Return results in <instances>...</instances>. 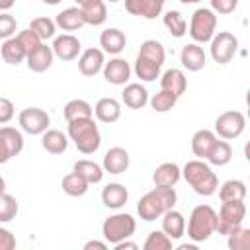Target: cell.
I'll return each instance as SVG.
<instances>
[{
  "label": "cell",
  "mask_w": 250,
  "mask_h": 250,
  "mask_svg": "<svg viewBox=\"0 0 250 250\" xmlns=\"http://www.w3.org/2000/svg\"><path fill=\"white\" fill-rule=\"evenodd\" d=\"M45 4H49V6H57V4H61L62 0H43Z\"/></svg>",
  "instance_id": "54"
},
{
  "label": "cell",
  "mask_w": 250,
  "mask_h": 250,
  "mask_svg": "<svg viewBox=\"0 0 250 250\" xmlns=\"http://www.w3.org/2000/svg\"><path fill=\"white\" fill-rule=\"evenodd\" d=\"M68 137L82 154H94L102 145V135L94 117L68 121Z\"/></svg>",
  "instance_id": "3"
},
{
  "label": "cell",
  "mask_w": 250,
  "mask_h": 250,
  "mask_svg": "<svg viewBox=\"0 0 250 250\" xmlns=\"http://www.w3.org/2000/svg\"><path fill=\"white\" fill-rule=\"evenodd\" d=\"M129 199V191L123 184H107L104 189H102V203L107 207V209H121Z\"/></svg>",
  "instance_id": "20"
},
{
  "label": "cell",
  "mask_w": 250,
  "mask_h": 250,
  "mask_svg": "<svg viewBox=\"0 0 250 250\" xmlns=\"http://www.w3.org/2000/svg\"><path fill=\"white\" fill-rule=\"evenodd\" d=\"M217 29V14L211 8H197L189 20V37L195 43H207L215 35Z\"/></svg>",
  "instance_id": "6"
},
{
  "label": "cell",
  "mask_w": 250,
  "mask_h": 250,
  "mask_svg": "<svg viewBox=\"0 0 250 250\" xmlns=\"http://www.w3.org/2000/svg\"><path fill=\"white\" fill-rule=\"evenodd\" d=\"M127 45V37L121 29L117 27H107L102 31L100 35V47L104 53H109V55H119Z\"/></svg>",
  "instance_id": "18"
},
{
  "label": "cell",
  "mask_w": 250,
  "mask_h": 250,
  "mask_svg": "<svg viewBox=\"0 0 250 250\" xmlns=\"http://www.w3.org/2000/svg\"><path fill=\"white\" fill-rule=\"evenodd\" d=\"M12 117H14V104L8 98L0 96V125L12 121Z\"/></svg>",
  "instance_id": "47"
},
{
  "label": "cell",
  "mask_w": 250,
  "mask_h": 250,
  "mask_svg": "<svg viewBox=\"0 0 250 250\" xmlns=\"http://www.w3.org/2000/svg\"><path fill=\"white\" fill-rule=\"evenodd\" d=\"M238 6V0H211V10L215 14H232Z\"/></svg>",
  "instance_id": "46"
},
{
  "label": "cell",
  "mask_w": 250,
  "mask_h": 250,
  "mask_svg": "<svg viewBox=\"0 0 250 250\" xmlns=\"http://www.w3.org/2000/svg\"><path fill=\"white\" fill-rule=\"evenodd\" d=\"M217 227V211L211 205H197L191 209L189 213V221H188V236L189 240L197 242H205Z\"/></svg>",
  "instance_id": "4"
},
{
  "label": "cell",
  "mask_w": 250,
  "mask_h": 250,
  "mask_svg": "<svg viewBox=\"0 0 250 250\" xmlns=\"http://www.w3.org/2000/svg\"><path fill=\"white\" fill-rule=\"evenodd\" d=\"M18 39L21 41V45H23V49H25L27 53H29V51H33L37 45H41V43H43V41L35 35V31H31L29 27H27V29H23V31H20V33H18Z\"/></svg>",
  "instance_id": "45"
},
{
  "label": "cell",
  "mask_w": 250,
  "mask_h": 250,
  "mask_svg": "<svg viewBox=\"0 0 250 250\" xmlns=\"http://www.w3.org/2000/svg\"><path fill=\"white\" fill-rule=\"evenodd\" d=\"M78 6H84V4H88V2H92V0H74Z\"/></svg>",
  "instance_id": "55"
},
{
  "label": "cell",
  "mask_w": 250,
  "mask_h": 250,
  "mask_svg": "<svg viewBox=\"0 0 250 250\" xmlns=\"http://www.w3.org/2000/svg\"><path fill=\"white\" fill-rule=\"evenodd\" d=\"M104 62H105L104 51L102 49H96V47H90V49H86L78 57V70L84 76H96L104 68Z\"/></svg>",
  "instance_id": "14"
},
{
  "label": "cell",
  "mask_w": 250,
  "mask_h": 250,
  "mask_svg": "<svg viewBox=\"0 0 250 250\" xmlns=\"http://www.w3.org/2000/svg\"><path fill=\"white\" fill-rule=\"evenodd\" d=\"M186 88H188V80H186V74L180 68H168L160 78V90L172 92L178 98L186 92Z\"/></svg>",
  "instance_id": "24"
},
{
  "label": "cell",
  "mask_w": 250,
  "mask_h": 250,
  "mask_svg": "<svg viewBox=\"0 0 250 250\" xmlns=\"http://www.w3.org/2000/svg\"><path fill=\"white\" fill-rule=\"evenodd\" d=\"M238 49V39L230 31H219L211 37V57L219 64H227L232 61Z\"/></svg>",
  "instance_id": "9"
},
{
  "label": "cell",
  "mask_w": 250,
  "mask_h": 250,
  "mask_svg": "<svg viewBox=\"0 0 250 250\" xmlns=\"http://www.w3.org/2000/svg\"><path fill=\"white\" fill-rule=\"evenodd\" d=\"M180 178H182V168L176 162H164L152 174L154 186H166V188H174L180 182Z\"/></svg>",
  "instance_id": "23"
},
{
  "label": "cell",
  "mask_w": 250,
  "mask_h": 250,
  "mask_svg": "<svg viewBox=\"0 0 250 250\" xmlns=\"http://www.w3.org/2000/svg\"><path fill=\"white\" fill-rule=\"evenodd\" d=\"M104 172L109 174H123L129 168V152L123 146H113L104 154V162H102Z\"/></svg>",
  "instance_id": "17"
},
{
  "label": "cell",
  "mask_w": 250,
  "mask_h": 250,
  "mask_svg": "<svg viewBox=\"0 0 250 250\" xmlns=\"http://www.w3.org/2000/svg\"><path fill=\"white\" fill-rule=\"evenodd\" d=\"M121 100H123V104H125L127 107H131V109H141V107H145V105L148 104V92H146V88L141 86L139 82H131V84H127V86L123 88Z\"/></svg>",
  "instance_id": "21"
},
{
  "label": "cell",
  "mask_w": 250,
  "mask_h": 250,
  "mask_svg": "<svg viewBox=\"0 0 250 250\" xmlns=\"http://www.w3.org/2000/svg\"><path fill=\"white\" fill-rule=\"evenodd\" d=\"M135 229H137V221L133 219V215H129V213H115V215H109L104 221L102 234H104L105 242L115 244L119 240H125V238L133 236Z\"/></svg>",
  "instance_id": "5"
},
{
  "label": "cell",
  "mask_w": 250,
  "mask_h": 250,
  "mask_svg": "<svg viewBox=\"0 0 250 250\" xmlns=\"http://www.w3.org/2000/svg\"><path fill=\"white\" fill-rule=\"evenodd\" d=\"M182 178L191 186V189L197 195H205V197L207 195H213L217 191V188H219L217 174L201 158L186 162V166L182 168Z\"/></svg>",
  "instance_id": "2"
},
{
  "label": "cell",
  "mask_w": 250,
  "mask_h": 250,
  "mask_svg": "<svg viewBox=\"0 0 250 250\" xmlns=\"http://www.w3.org/2000/svg\"><path fill=\"white\" fill-rule=\"evenodd\" d=\"M72 170L80 174L88 184H100L104 180V168L94 160H76Z\"/></svg>",
  "instance_id": "31"
},
{
  "label": "cell",
  "mask_w": 250,
  "mask_h": 250,
  "mask_svg": "<svg viewBox=\"0 0 250 250\" xmlns=\"http://www.w3.org/2000/svg\"><path fill=\"white\" fill-rule=\"evenodd\" d=\"M143 248L145 250H170L172 248V238L164 230H152V232H148Z\"/></svg>",
  "instance_id": "42"
},
{
  "label": "cell",
  "mask_w": 250,
  "mask_h": 250,
  "mask_svg": "<svg viewBox=\"0 0 250 250\" xmlns=\"http://www.w3.org/2000/svg\"><path fill=\"white\" fill-rule=\"evenodd\" d=\"M162 230L172 238V240H178L184 236L186 232V219L180 211L176 209H168L164 215H162Z\"/></svg>",
  "instance_id": "25"
},
{
  "label": "cell",
  "mask_w": 250,
  "mask_h": 250,
  "mask_svg": "<svg viewBox=\"0 0 250 250\" xmlns=\"http://www.w3.org/2000/svg\"><path fill=\"white\" fill-rule=\"evenodd\" d=\"M88 182L80 176V174H76L74 170L70 172V174H66L64 178H62V182H61V188H62V191L66 193V195H70V197H80V195H84L86 191H88Z\"/></svg>",
  "instance_id": "33"
},
{
  "label": "cell",
  "mask_w": 250,
  "mask_h": 250,
  "mask_svg": "<svg viewBox=\"0 0 250 250\" xmlns=\"http://www.w3.org/2000/svg\"><path fill=\"white\" fill-rule=\"evenodd\" d=\"M94 115V107L86 102V100H70L64 105V119L74 121V119H84V117H92Z\"/></svg>",
  "instance_id": "36"
},
{
  "label": "cell",
  "mask_w": 250,
  "mask_h": 250,
  "mask_svg": "<svg viewBox=\"0 0 250 250\" xmlns=\"http://www.w3.org/2000/svg\"><path fill=\"white\" fill-rule=\"evenodd\" d=\"M41 146L51 154H62L68 146V137L59 129H47L41 133Z\"/></svg>",
  "instance_id": "27"
},
{
  "label": "cell",
  "mask_w": 250,
  "mask_h": 250,
  "mask_svg": "<svg viewBox=\"0 0 250 250\" xmlns=\"http://www.w3.org/2000/svg\"><path fill=\"white\" fill-rule=\"evenodd\" d=\"M14 4H16V0H0V12H8Z\"/></svg>",
  "instance_id": "51"
},
{
  "label": "cell",
  "mask_w": 250,
  "mask_h": 250,
  "mask_svg": "<svg viewBox=\"0 0 250 250\" xmlns=\"http://www.w3.org/2000/svg\"><path fill=\"white\" fill-rule=\"evenodd\" d=\"M135 74L137 78L145 80V82H152L160 76V66L148 59H143L137 55V61H135Z\"/></svg>",
  "instance_id": "38"
},
{
  "label": "cell",
  "mask_w": 250,
  "mask_h": 250,
  "mask_svg": "<svg viewBox=\"0 0 250 250\" xmlns=\"http://www.w3.org/2000/svg\"><path fill=\"white\" fill-rule=\"evenodd\" d=\"M230 158H232V146L227 141H219L217 139L213 143V146H211V150H209L205 160L209 164H213V166H225V164L230 162Z\"/></svg>",
  "instance_id": "32"
},
{
  "label": "cell",
  "mask_w": 250,
  "mask_h": 250,
  "mask_svg": "<svg viewBox=\"0 0 250 250\" xmlns=\"http://www.w3.org/2000/svg\"><path fill=\"white\" fill-rule=\"evenodd\" d=\"M139 57L148 59V61L156 62L158 66H162V64H164V59H166V51H164V47H162L160 41H156V39H146V41H143V45H141V49H139Z\"/></svg>",
  "instance_id": "35"
},
{
  "label": "cell",
  "mask_w": 250,
  "mask_h": 250,
  "mask_svg": "<svg viewBox=\"0 0 250 250\" xmlns=\"http://www.w3.org/2000/svg\"><path fill=\"white\" fill-rule=\"evenodd\" d=\"M227 244L230 250H248L250 248V229H244L242 225L236 227L227 234Z\"/></svg>",
  "instance_id": "39"
},
{
  "label": "cell",
  "mask_w": 250,
  "mask_h": 250,
  "mask_svg": "<svg viewBox=\"0 0 250 250\" xmlns=\"http://www.w3.org/2000/svg\"><path fill=\"white\" fill-rule=\"evenodd\" d=\"M244 127H246V117L244 113L236 111V109H229V111H223L217 119H215V135H219L221 139H236L244 133Z\"/></svg>",
  "instance_id": "8"
},
{
  "label": "cell",
  "mask_w": 250,
  "mask_h": 250,
  "mask_svg": "<svg viewBox=\"0 0 250 250\" xmlns=\"http://www.w3.org/2000/svg\"><path fill=\"white\" fill-rule=\"evenodd\" d=\"M176 189L166 188V186H154V189L146 191L139 203H137V213L143 221H156L160 219L168 209H174L176 205Z\"/></svg>",
  "instance_id": "1"
},
{
  "label": "cell",
  "mask_w": 250,
  "mask_h": 250,
  "mask_svg": "<svg viewBox=\"0 0 250 250\" xmlns=\"http://www.w3.org/2000/svg\"><path fill=\"white\" fill-rule=\"evenodd\" d=\"M176 102H178V96H174L172 92H166V90H160L158 94H154V96L148 100L150 107H152L154 111H158V113L170 111V109L176 105Z\"/></svg>",
  "instance_id": "41"
},
{
  "label": "cell",
  "mask_w": 250,
  "mask_h": 250,
  "mask_svg": "<svg viewBox=\"0 0 250 250\" xmlns=\"http://www.w3.org/2000/svg\"><path fill=\"white\" fill-rule=\"evenodd\" d=\"M107 2H111V4H115V2H119V0H107Z\"/></svg>",
  "instance_id": "57"
},
{
  "label": "cell",
  "mask_w": 250,
  "mask_h": 250,
  "mask_svg": "<svg viewBox=\"0 0 250 250\" xmlns=\"http://www.w3.org/2000/svg\"><path fill=\"white\" fill-rule=\"evenodd\" d=\"M51 49H53V55L57 59H61V61H74L80 55L82 45H80L78 37H74L70 33H62V35L55 37Z\"/></svg>",
  "instance_id": "13"
},
{
  "label": "cell",
  "mask_w": 250,
  "mask_h": 250,
  "mask_svg": "<svg viewBox=\"0 0 250 250\" xmlns=\"http://www.w3.org/2000/svg\"><path fill=\"white\" fill-rule=\"evenodd\" d=\"M16 27H18L16 18L8 12H0V39L12 37L16 33Z\"/></svg>",
  "instance_id": "44"
},
{
  "label": "cell",
  "mask_w": 250,
  "mask_h": 250,
  "mask_svg": "<svg viewBox=\"0 0 250 250\" xmlns=\"http://www.w3.org/2000/svg\"><path fill=\"white\" fill-rule=\"evenodd\" d=\"M18 123L21 127V131H25L29 135H41V133H45L49 129L51 117L41 107H25V109L20 111Z\"/></svg>",
  "instance_id": "10"
},
{
  "label": "cell",
  "mask_w": 250,
  "mask_h": 250,
  "mask_svg": "<svg viewBox=\"0 0 250 250\" xmlns=\"http://www.w3.org/2000/svg\"><path fill=\"white\" fill-rule=\"evenodd\" d=\"M14 248H16V236L8 229L0 227V250H14Z\"/></svg>",
  "instance_id": "48"
},
{
  "label": "cell",
  "mask_w": 250,
  "mask_h": 250,
  "mask_svg": "<svg viewBox=\"0 0 250 250\" xmlns=\"http://www.w3.org/2000/svg\"><path fill=\"white\" fill-rule=\"evenodd\" d=\"M23 150V135L16 127H0V164L10 162Z\"/></svg>",
  "instance_id": "11"
},
{
  "label": "cell",
  "mask_w": 250,
  "mask_h": 250,
  "mask_svg": "<svg viewBox=\"0 0 250 250\" xmlns=\"http://www.w3.org/2000/svg\"><path fill=\"white\" fill-rule=\"evenodd\" d=\"M53 59H55L53 49H51L49 45H45V43L37 45V47H35L33 51H29L27 57H25L27 68L33 70V72H45L47 68H51Z\"/></svg>",
  "instance_id": "16"
},
{
  "label": "cell",
  "mask_w": 250,
  "mask_h": 250,
  "mask_svg": "<svg viewBox=\"0 0 250 250\" xmlns=\"http://www.w3.org/2000/svg\"><path fill=\"white\" fill-rule=\"evenodd\" d=\"M217 189L221 201H244L246 197V184L240 180H229Z\"/></svg>",
  "instance_id": "34"
},
{
  "label": "cell",
  "mask_w": 250,
  "mask_h": 250,
  "mask_svg": "<svg viewBox=\"0 0 250 250\" xmlns=\"http://www.w3.org/2000/svg\"><path fill=\"white\" fill-rule=\"evenodd\" d=\"M182 4H195V2H201V0H180Z\"/></svg>",
  "instance_id": "56"
},
{
  "label": "cell",
  "mask_w": 250,
  "mask_h": 250,
  "mask_svg": "<svg viewBox=\"0 0 250 250\" xmlns=\"http://www.w3.org/2000/svg\"><path fill=\"white\" fill-rule=\"evenodd\" d=\"M2 193H6V180L0 176V195H2Z\"/></svg>",
  "instance_id": "53"
},
{
  "label": "cell",
  "mask_w": 250,
  "mask_h": 250,
  "mask_svg": "<svg viewBox=\"0 0 250 250\" xmlns=\"http://www.w3.org/2000/svg\"><path fill=\"white\" fill-rule=\"evenodd\" d=\"M113 246H115V250H137V248H139L135 242H129L127 238H125V240H119V242H115Z\"/></svg>",
  "instance_id": "49"
},
{
  "label": "cell",
  "mask_w": 250,
  "mask_h": 250,
  "mask_svg": "<svg viewBox=\"0 0 250 250\" xmlns=\"http://www.w3.org/2000/svg\"><path fill=\"white\" fill-rule=\"evenodd\" d=\"M18 215V201L10 193L0 195V223H10Z\"/></svg>",
  "instance_id": "43"
},
{
  "label": "cell",
  "mask_w": 250,
  "mask_h": 250,
  "mask_svg": "<svg viewBox=\"0 0 250 250\" xmlns=\"http://www.w3.org/2000/svg\"><path fill=\"white\" fill-rule=\"evenodd\" d=\"M94 115L102 123H115L121 117V104L115 98H102L94 105Z\"/></svg>",
  "instance_id": "22"
},
{
  "label": "cell",
  "mask_w": 250,
  "mask_h": 250,
  "mask_svg": "<svg viewBox=\"0 0 250 250\" xmlns=\"http://www.w3.org/2000/svg\"><path fill=\"white\" fill-rule=\"evenodd\" d=\"M29 29L35 31V35H37L41 41H47V39L55 37L57 23H55L51 18H35V20H31Z\"/></svg>",
  "instance_id": "40"
},
{
  "label": "cell",
  "mask_w": 250,
  "mask_h": 250,
  "mask_svg": "<svg viewBox=\"0 0 250 250\" xmlns=\"http://www.w3.org/2000/svg\"><path fill=\"white\" fill-rule=\"evenodd\" d=\"M162 2H166V0H162Z\"/></svg>",
  "instance_id": "58"
},
{
  "label": "cell",
  "mask_w": 250,
  "mask_h": 250,
  "mask_svg": "<svg viewBox=\"0 0 250 250\" xmlns=\"http://www.w3.org/2000/svg\"><path fill=\"white\" fill-rule=\"evenodd\" d=\"M162 8V0H125V10L131 16H139L145 20H154L156 16H160Z\"/></svg>",
  "instance_id": "15"
},
{
  "label": "cell",
  "mask_w": 250,
  "mask_h": 250,
  "mask_svg": "<svg viewBox=\"0 0 250 250\" xmlns=\"http://www.w3.org/2000/svg\"><path fill=\"white\" fill-rule=\"evenodd\" d=\"M55 23H57V27H61L62 31H76V29H80L82 25H86L80 8H66V10L59 12L57 18H55Z\"/></svg>",
  "instance_id": "30"
},
{
  "label": "cell",
  "mask_w": 250,
  "mask_h": 250,
  "mask_svg": "<svg viewBox=\"0 0 250 250\" xmlns=\"http://www.w3.org/2000/svg\"><path fill=\"white\" fill-rule=\"evenodd\" d=\"M92 248L105 250V248H107V242H102V240H88V242L84 244V250H92Z\"/></svg>",
  "instance_id": "50"
},
{
  "label": "cell",
  "mask_w": 250,
  "mask_h": 250,
  "mask_svg": "<svg viewBox=\"0 0 250 250\" xmlns=\"http://www.w3.org/2000/svg\"><path fill=\"white\" fill-rule=\"evenodd\" d=\"M84 18V23L88 25H102L107 20V8L104 0H92L84 6H78Z\"/></svg>",
  "instance_id": "29"
},
{
  "label": "cell",
  "mask_w": 250,
  "mask_h": 250,
  "mask_svg": "<svg viewBox=\"0 0 250 250\" xmlns=\"http://www.w3.org/2000/svg\"><path fill=\"white\" fill-rule=\"evenodd\" d=\"M205 61H207V57H205L203 47H199V43H189V45H186V47L182 49V53H180V62H182V66L188 68V70H191V72L201 70V68L205 66Z\"/></svg>",
  "instance_id": "19"
},
{
  "label": "cell",
  "mask_w": 250,
  "mask_h": 250,
  "mask_svg": "<svg viewBox=\"0 0 250 250\" xmlns=\"http://www.w3.org/2000/svg\"><path fill=\"white\" fill-rule=\"evenodd\" d=\"M162 21H164V25L168 27V31H170L174 37H184V35L188 33V21H186V18H184L178 10L166 12L164 18H162Z\"/></svg>",
  "instance_id": "37"
},
{
  "label": "cell",
  "mask_w": 250,
  "mask_h": 250,
  "mask_svg": "<svg viewBox=\"0 0 250 250\" xmlns=\"http://www.w3.org/2000/svg\"><path fill=\"white\" fill-rule=\"evenodd\" d=\"M102 72H104V78H105L109 84H113V86H123V84H127V80L131 78V66H129V62H127L125 59H121V57H113V59H109L107 62H104Z\"/></svg>",
  "instance_id": "12"
},
{
  "label": "cell",
  "mask_w": 250,
  "mask_h": 250,
  "mask_svg": "<svg viewBox=\"0 0 250 250\" xmlns=\"http://www.w3.org/2000/svg\"><path fill=\"white\" fill-rule=\"evenodd\" d=\"M0 55H2V59H4L8 64H20L21 61H25L27 51L23 49L21 41L18 39V35H16V37L12 35V37L4 39V43H2V47H0Z\"/></svg>",
  "instance_id": "26"
},
{
  "label": "cell",
  "mask_w": 250,
  "mask_h": 250,
  "mask_svg": "<svg viewBox=\"0 0 250 250\" xmlns=\"http://www.w3.org/2000/svg\"><path fill=\"white\" fill-rule=\"evenodd\" d=\"M246 217V205L244 201H223L219 213H217V227L215 232L219 234H229L236 227L242 225Z\"/></svg>",
  "instance_id": "7"
},
{
  "label": "cell",
  "mask_w": 250,
  "mask_h": 250,
  "mask_svg": "<svg viewBox=\"0 0 250 250\" xmlns=\"http://www.w3.org/2000/svg\"><path fill=\"white\" fill-rule=\"evenodd\" d=\"M178 248H180V250H197V246H195V244H180Z\"/></svg>",
  "instance_id": "52"
},
{
  "label": "cell",
  "mask_w": 250,
  "mask_h": 250,
  "mask_svg": "<svg viewBox=\"0 0 250 250\" xmlns=\"http://www.w3.org/2000/svg\"><path fill=\"white\" fill-rule=\"evenodd\" d=\"M215 141H217V135H215L213 131H209V129H199V131H195L193 137H191V152H193L197 158L205 160Z\"/></svg>",
  "instance_id": "28"
}]
</instances>
